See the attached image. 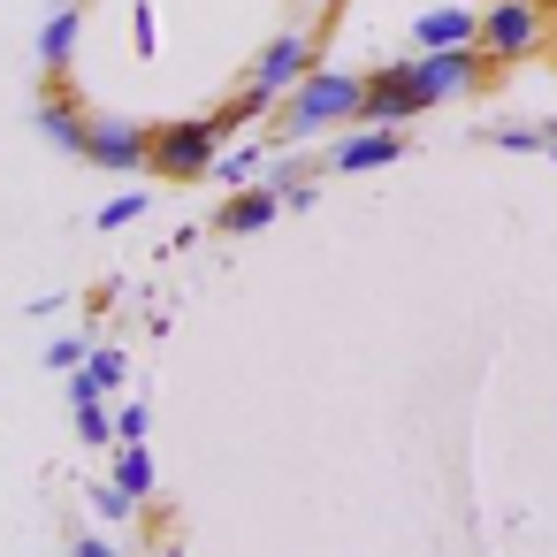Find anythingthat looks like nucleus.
<instances>
[{
    "mask_svg": "<svg viewBox=\"0 0 557 557\" xmlns=\"http://www.w3.org/2000/svg\"><path fill=\"white\" fill-rule=\"evenodd\" d=\"M405 146H397V131L389 123H374V131H351L344 146H336V161L329 169H344V176H359V169H382V161H397Z\"/></svg>",
    "mask_w": 557,
    "mask_h": 557,
    "instance_id": "nucleus-8",
    "label": "nucleus"
},
{
    "mask_svg": "<svg viewBox=\"0 0 557 557\" xmlns=\"http://www.w3.org/2000/svg\"><path fill=\"white\" fill-rule=\"evenodd\" d=\"M39 131H47L62 153H85V146H92V123H85L77 108H62V100H47V108H39Z\"/></svg>",
    "mask_w": 557,
    "mask_h": 557,
    "instance_id": "nucleus-12",
    "label": "nucleus"
},
{
    "mask_svg": "<svg viewBox=\"0 0 557 557\" xmlns=\"http://www.w3.org/2000/svg\"><path fill=\"white\" fill-rule=\"evenodd\" d=\"M77 557H115V549H108L100 534H85V542H77Z\"/></svg>",
    "mask_w": 557,
    "mask_h": 557,
    "instance_id": "nucleus-21",
    "label": "nucleus"
},
{
    "mask_svg": "<svg viewBox=\"0 0 557 557\" xmlns=\"http://www.w3.org/2000/svg\"><path fill=\"white\" fill-rule=\"evenodd\" d=\"M428 108V85H420V62H405V70H382V77H367V115L374 123H405V115H420Z\"/></svg>",
    "mask_w": 557,
    "mask_h": 557,
    "instance_id": "nucleus-5",
    "label": "nucleus"
},
{
    "mask_svg": "<svg viewBox=\"0 0 557 557\" xmlns=\"http://www.w3.org/2000/svg\"><path fill=\"white\" fill-rule=\"evenodd\" d=\"M131 504H138V496H131L123 481H108V488H92V511H108V519H131Z\"/></svg>",
    "mask_w": 557,
    "mask_h": 557,
    "instance_id": "nucleus-16",
    "label": "nucleus"
},
{
    "mask_svg": "<svg viewBox=\"0 0 557 557\" xmlns=\"http://www.w3.org/2000/svg\"><path fill=\"white\" fill-rule=\"evenodd\" d=\"M473 70H481V54H473V47H443V54H420V85H428V108H435V100H450V92H466V85H473Z\"/></svg>",
    "mask_w": 557,
    "mask_h": 557,
    "instance_id": "nucleus-7",
    "label": "nucleus"
},
{
    "mask_svg": "<svg viewBox=\"0 0 557 557\" xmlns=\"http://www.w3.org/2000/svg\"><path fill=\"white\" fill-rule=\"evenodd\" d=\"M131 24H138V32H131V39H138V54H161V24H153V9H138Z\"/></svg>",
    "mask_w": 557,
    "mask_h": 557,
    "instance_id": "nucleus-18",
    "label": "nucleus"
},
{
    "mask_svg": "<svg viewBox=\"0 0 557 557\" xmlns=\"http://www.w3.org/2000/svg\"><path fill=\"white\" fill-rule=\"evenodd\" d=\"M344 115H367V85L359 77H336V70H313L290 100H283V138H313Z\"/></svg>",
    "mask_w": 557,
    "mask_h": 557,
    "instance_id": "nucleus-1",
    "label": "nucleus"
},
{
    "mask_svg": "<svg viewBox=\"0 0 557 557\" xmlns=\"http://www.w3.org/2000/svg\"><path fill=\"white\" fill-rule=\"evenodd\" d=\"M115 481H123V488H131V496H146V488H153V458H146V450H138V443H131V450H123V458H115Z\"/></svg>",
    "mask_w": 557,
    "mask_h": 557,
    "instance_id": "nucleus-14",
    "label": "nucleus"
},
{
    "mask_svg": "<svg viewBox=\"0 0 557 557\" xmlns=\"http://www.w3.org/2000/svg\"><path fill=\"white\" fill-rule=\"evenodd\" d=\"M39 54H47V70H62L77 54V9H54V24L39 32Z\"/></svg>",
    "mask_w": 557,
    "mask_h": 557,
    "instance_id": "nucleus-13",
    "label": "nucleus"
},
{
    "mask_svg": "<svg viewBox=\"0 0 557 557\" xmlns=\"http://www.w3.org/2000/svg\"><path fill=\"white\" fill-rule=\"evenodd\" d=\"M77 435H85V443H108V412H100V397L77 405Z\"/></svg>",
    "mask_w": 557,
    "mask_h": 557,
    "instance_id": "nucleus-17",
    "label": "nucleus"
},
{
    "mask_svg": "<svg viewBox=\"0 0 557 557\" xmlns=\"http://www.w3.org/2000/svg\"><path fill=\"white\" fill-rule=\"evenodd\" d=\"M138 214H146V199H138V191H123L115 207H100V230H131Z\"/></svg>",
    "mask_w": 557,
    "mask_h": 557,
    "instance_id": "nucleus-15",
    "label": "nucleus"
},
{
    "mask_svg": "<svg viewBox=\"0 0 557 557\" xmlns=\"http://www.w3.org/2000/svg\"><path fill=\"white\" fill-rule=\"evenodd\" d=\"M214 161H222V123H169V131H153V169L161 176L191 184V176H214Z\"/></svg>",
    "mask_w": 557,
    "mask_h": 557,
    "instance_id": "nucleus-2",
    "label": "nucleus"
},
{
    "mask_svg": "<svg viewBox=\"0 0 557 557\" xmlns=\"http://www.w3.org/2000/svg\"><path fill=\"white\" fill-rule=\"evenodd\" d=\"M161 557H184V549H161Z\"/></svg>",
    "mask_w": 557,
    "mask_h": 557,
    "instance_id": "nucleus-23",
    "label": "nucleus"
},
{
    "mask_svg": "<svg viewBox=\"0 0 557 557\" xmlns=\"http://www.w3.org/2000/svg\"><path fill=\"white\" fill-rule=\"evenodd\" d=\"M108 389H123V351H115V344H100V351L70 374V397H77V405H92V397H108Z\"/></svg>",
    "mask_w": 557,
    "mask_h": 557,
    "instance_id": "nucleus-10",
    "label": "nucleus"
},
{
    "mask_svg": "<svg viewBox=\"0 0 557 557\" xmlns=\"http://www.w3.org/2000/svg\"><path fill=\"white\" fill-rule=\"evenodd\" d=\"M283 207H290L283 191H237V199L222 207V230H230V237H237V230H268Z\"/></svg>",
    "mask_w": 557,
    "mask_h": 557,
    "instance_id": "nucleus-11",
    "label": "nucleus"
},
{
    "mask_svg": "<svg viewBox=\"0 0 557 557\" xmlns=\"http://www.w3.org/2000/svg\"><path fill=\"white\" fill-rule=\"evenodd\" d=\"M306 77H313V47H306V32H283V39L260 54V70H252V85H260L268 100H290Z\"/></svg>",
    "mask_w": 557,
    "mask_h": 557,
    "instance_id": "nucleus-4",
    "label": "nucleus"
},
{
    "mask_svg": "<svg viewBox=\"0 0 557 557\" xmlns=\"http://www.w3.org/2000/svg\"><path fill=\"white\" fill-rule=\"evenodd\" d=\"M85 359H92V351H85V344H77V336H62V344H54V351H47V367H70V374H77V367H85Z\"/></svg>",
    "mask_w": 557,
    "mask_h": 557,
    "instance_id": "nucleus-20",
    "label": "nucleus"
},
{
    "mask_svg": "<svg viewBox=\"0 0 557 557\" xmlns=\"http://www.w3.org/2000/svg\"><path fill=\"white\" fill-rule=\"evenodd\" d=\"M542 138H549V153H557V123H549V131H542Z\"/></svg>",
    "mask_w": 557,
    "mask_h": 557,
    "instance_id": "nucleus-22",
    "label": "nucleus"
},
{
    "mask_svg": "<svg viewBox=\"0 0 557 557\" xmlns=\"http://www.w3.org/2000/svg\"><path fill=\"white\" fill-rule=\"evenodd\" d=\"M412 39H420V54L473 47V39H481V16H466V9H435V16H420V24H412Z\"/></svg>",
    "mask_w": 557,
    "mask_h": 557,
    "instance_id": "nucleus-9",
    "label": "nucleus"
},
{
    "mask_svg": "<svg viewBox=\"0 0 557 557\" xmlns=\"http://www.w3.org/2000/svg\"><path fill=\"white\" fill-rule=\"evenodd\" d=\"M85 161H100V169H146V161H153V138H146L138 123H92Z\"/></svg>",
    "mask_w": 557,
    "mask_h": 557,
    "instance_id": "nucleus-6",
    "label": "nucleus"
},
{
    "mask_svg": "<svg viewBox=\"0 0 557 557\" xmlns=\"http://www.w3.org/2000/svg\"><path fill=\"white\" fill-rule=\"evenodd\" d=\"M534 47H542V9H534V0H496V9L481 16V54L519 62Z\"/></svg>",
    "mask_w": 557,
    "mask_h": 557,
    "instance_id": "nucleus-3",
    "label": "nucleus"
},
{
    "mask_svg": "<svg viewBox=\"0 0 557 557\" xmlns=\"http://www.w3.org/2000/svg\"><path fill=\"white\" fill-rule=\"evenodd\" d=\"M252 169H260V161H252V153H222V161H214V176H222V184H245V176H252Z\"/></svg>",
    "mask_w": 557,
    "mask_h": 557,
    "instance_id": "nucleus-19",
    "label": "nucleus"
}]
</instances>
